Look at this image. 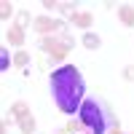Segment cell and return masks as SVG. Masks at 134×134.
<instances>
[{
    "mask_svg": "<svg viewBox=\"0 0 134 134\" xmlns=\"http://www.w3.org/2000/svg\"><path fill=\"white\" fill-rule=\"evenodd\" d=\"M51 94H54V102L62 113H78L83 105V94H86V83H83V75L78 67L72 64H64L59 70L51 72Z\"/></svg>",
    "mask_w": 134,
    "mask_h": 134,
    "instance_id": "obj_1",
    "label": "cell"
},
{
    "mask_svg": "<svg viewBox=\"0 0 134 134\" xmlns=\"http://www.w3.org/2000/svg\"><path fill=\"white\" fill-rule=\"evenodd\" d=\"M78 115H81V126L91 129V134H110V129L118 126V121L113 115V110H110V105L102 102V99H97V97L83 99Z\"/></svg>",
    "mask_w": 134,
    "mask_h": 134,
    "instance_id": "obj_2",
    "label": "cell"
},
{
    "mask_svg": "<svg viewBox=\"0 0 134 134\" xmlns=\"http://www.w3.org/2000/svg\"><path fill=\"white\" fill-rule=\"evenodd\" d=\"M11 115L19 121V129L21 134H35V118L30 115V107L27 102H14L11 105Z\"/></svg>",
    "mask_w": 134,
    "mask_h": 134,
    "instance_id": "obj_3",
    "label": "cell"
},
{
    "mask_svg": "<svg viewBox=\"0 0 134 134\" xmlns=\"http://www.w3.org/2000/svg\"><path fill=\"white\" fill-rule=\"evenodd\" d=\"M43 51H48L54 59H64V57H67V46L59 43V40H51V38L43 40Z\"/></svg>",
    "mask_w": 134,
    "mask_h": 134,
    "instance_id": "obj_4",
    "label": "cell"
},
{
    "mask_svg": "<svg viewBox=\"0 0 134 134\" xmlns=\"http://www.w3.org/2000/svg\"><path fill=\"white\" fill-rule=\"evenodd\" d=\"M59 27H62L59 21H51L48 16H40V19H35V30H38V32H43V35H46V32L59 30Z\"/></svg>",
    "mask_w": 134,
    "mask_h": 134,
    "instance_id": "obj_5",
    "label": "cell"
},
{
    "mask_svg": "<svg viewBox=\"0 0 134 134\" xmlns=\"http://www.w3.org/2000/svg\"><path fill=\"white\" fill-rule=\"evenodd\" d=\"M118 19L124 21L126 27H134V8H129V5H121V8H118Z\"/></svg>",
    "mask_w": 134,
    "mask_h": 134,
    "instance_id": "obj_6",
    "label": "cell"
},
{
    "mask_svg": "<svg viewBox=\"0 0 134 134\" xmlns=\"http://www.w3.org/2000/svg\"><path fill=\"white\" fill-rule=\"evenodd\" d=\"M8 43L21 46V43H24V30H21V27H11L8 30Z\"/></svg>",
    "mask_w": 134,
    "mask_h": 134,
    "instance_id": "obj_7",
    "label": "cell"
},
{
    "mask_svg": "<svg viewBox=\"0 0 134 134\" xmlns=\"http://www.w3.org/2000/svg\"><path fill=\"white\" fill-rule=\"evenodd\" d=\"M83 46L86 48H99L102 40H99V35H94V32H86V35H83Z\"/></svg>",
    "mask_w": 134,
    "mask_h": 134,
    "instance_id": "obj_8",
    "label": "cell"
},
{
    "mask_svg": "<svg viewBox=\"0 0 134 134\" xmlns=\"http://www.w3.org/2000/svg\"><path fill=\"white\" fill-rule=\"evenodd\" d=\"M70 19H72V24H78V27H88V24H91V14H72Z\"/></svg>",
    "mask_w": 134,
    "mask_h": 134,
    "instance_id": "obj_9",
    "label": "cell"
},
{
    "mask_svg": "<svg viewBox=\"0 0 134 134\" xmlns=\"http://www.w3.org/2000/svg\"><path fill=\"white\" fill-rule=\"evenodd\" d=\"M11 14H14V8H11V3H5V0H3V3H0V19L5 21V19H8Z\"/></svg>",
    "mask_w": 134,
    "mask_h": 134,
    "instance_id": "obj_10",
    "label": "cell"
},
{
    "mask_svg": "<svg viewBox=\"0 0 134 134\" xmlns=\"http://www.w3.org/2000/svg\"><path fill=\"white\" fill-rule=\"evenodd\" d=\"M8 64H11V57H8V51L3 48V51H0V70H8Z\"/></svg>",
    "mask_w": 134,
    "mask_h": 134,
    "instance_id": "obj_11",
    "label": "cell"
},
{
    "mask_svg": "<svg viewBox=\"0 0 134 134\" xmlns=\"http://www.w3.org/2000/svg\"><path fill=\"white\" fill-rule=\"evenodd\" d=\"M14 62H16L19 67H24V64L30 62V59H27V51H19V54H16V57H14Z\"/></svg>",
    "mask_w": 134,
    "mask_h": 134,
    "instance_id": "obj_12",
    "label": "cell"
},
{
    "mask_svg": "<svg viewBox=\"0 0 134 134\" xmlns=\"http://www.w3.org/2000/svg\"><path fill=\"white\" fill-rule=\"evenodd\" d=\"M124 75H126V81H134V67H126Z\"/></svg>",
    "mask_w": 134,
    "mask_h": 134,
    "instance_id": "obj_13",
    "label": "cell"
},
{
    "mask_svg": "<svg viewBox=\"0 0 134 134\" xmlns=\"http://www.w3.org/2000/svg\"><path fill=\"white\" fill-rule=\"evenodd\" d=\"M110 134H124V131H121V129L115 126V129H110Z\"/></svg>",
    "mask_w": 134,
    "mask_h": 134,
    "instance_id": "obj_14",
    "label": "cell"
}]
</instances>
